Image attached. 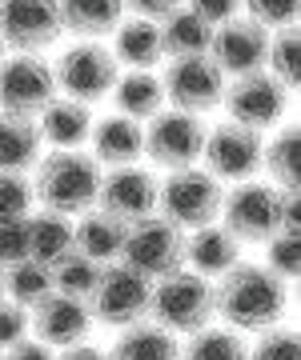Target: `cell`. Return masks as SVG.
Instances as JSON below:
<instances>
[{
    "instance_id": "obj_1",
    "label": "cell",
    "mask_w": 301,
    "mask_h": 360,
    "mask_svg": "<svg viewBox=\"0 0 301 360\" xmlns=\"http://www.w3.org/2000/svg\"><path fill=\"white\" fill-rule=\"evenodd\" d=\"M213 309L233 333H265L285 321L289 309V284L265 269L241 260L213 284Z\"/></svg>"
},
{
    "instance_id": "obj_2",
    "label": "cell",
    "mask_w": 301,
    "mask_h": 360,
    "mask_svg": "<svg viewBox=\"0 0 301 360\" xmlns=\"http://www.w3.org/2000/svg\"><path fill=\"white\" fill-rule=\"evenodd\" d=\"M101 165L92 160L89 153H49L37 160V172H32V196L40 200V208L49 212H61V217H80L97 205V193H101Z\"/></svg>"
},
{
    "instance_id": "obj_3",
    "label": "cell",
    "mask_w": 301,
    "mask_h": 360,
    "mask_svg": "<svg viewBox=\"0 0 301 360\" xmlns=\"http://www.w3.org/2000/svg\"><path fill=\"white\" fill-rule=\"evenodd\" d=\"M217 309H213V284L197 272L181 269L153 281V296H149V321L165 328L173 336H193L201 328H209Z\"/></svg>"
},
{
    "instance_id": "obj_4",
    "label": "cell",
    "mask_w": 301,
    "mask_h": 360,
    "mask_svg": "<svg viewBox=\"0 0 301 360\" xmlns=\"http://www.w3.org/2000/svg\"><path fill=\"white\" fill-rule=\"evenodd\" d=\"M221 200H225V188L217 176H209L197 165L177 168V172H169V180L157 193V217H165L173 229L193 232L221 217Z\"/></svg>"
},
{
    "instance_id": "obj_5",
    "label": "cell",
    "mask_w": 301,
    "mask_h": 360,
    "mask_svg": "<svg viewBox=\"0 0 301 360\" xmlns=\"http://www.w3.org/2000/svg\"><path fill=\"white\" fill-rule=\"evenodd\" d=\"M121 264L133 269L145 281H165L173 272L185 269V232L173 229L165 217H145L125 229V248Z\"/></svg>"
},
{
    "instance_id": "obj_6",
    "label": "cell",
    "mask_w": 301,
    "mask_h": 360,
    "mask_svg": "<svg viewBox=\"0 0 301 360\" xmlns=\"http://www.w3.org/2000/svg\"><path fill=\"white\" fill-rule=\"evenodd\" d=\"M117 56L105 49V44H97V40H77V44H68L61 56H56L53 65V80H56V92H65L68 101H80V104H97L105 101L113 84H117Z\"/></svg>"
},
{
    "instance_id": "obj_7",
    "label": "cell",
    "mask_w": 301,
    "mask_h": 360,
    "mask_svg": "<svg viewBox=\"0 0 301 360\" xmlns=\"http://www.w3.org/2000/svg\"><path fill=\"white\" fill-rule=\"evenodd\" d=\"M149 296H153V281L137 276L125 264H105L97 276V288L89 292V312L92 324L105 328H133V324L149 321Z\"/></svg>"
},
{
    "instance_id": "obj_8",
    "label": "cell",
    "mask_w": 301,
    "mask_h": 360,
    "mask_svg": "<svg viewBox=\"0 0 301 360\" xmlns=\"http://www.w3.org/2000/svg\"><path fill=\"white\" fill-rule=\"evenodd\" d=\"M281 188L262 184V180H241L221 200V229L237 245H265L281 229Z\"/></svg>"
},
{
    "instance_id": "obj_9",
    "label": "cell",
    "mask_w": 301,
    "mask_h": 360,
    "mask_svg": "<svg viewBox=\"0 0 301 360\" xmlns=\"http://www.w3.org/2000/svg\"><path fill=\"white\" fill-rule=\"evenodd\" d=\"M49 101H56L53 65L32 52H8L0 60V112L37 120Z\"/></svg>"
},
{
    "instance_id": "obj_10",
    "label": "cell",
    "mask_w": 301,
    "mask_h": 360,
    "mask_svg": "<svg viewBox=\"0 0 301 360\" xmlns=\"http://www.w3.org/2000/svg\"><path fill=\"white\" fill-rule=\"evenodd\" d=\"M205 124L201 116L177 112V108H161L149 124H145V156L157 168H193L205 148Z\"/></svg>"
},
{
    "instance_id": "obj_11",
    "label": "cell",
    "mask_w": 301,
    "mask_h": 360,
    "mask_svg": "<svg viewBox=\"0 0 301 360\" xmlns=\"http://www.w3.org/2000/svg\"><path fill=\"white\" fill-rule=\"evenodd\" d=\"M225 112L233 124H245V129L262 132L281 124L289 112V89L277 84L269 72H249V77H233V84H225Z\"/></svg>"
},
{
    "instance_id": "obj_12",
    "label": "cell",
    "mask_w": 301,
    "mask_h": 360,
    "mask_svg": "<svg viewBox=\"0 0 301 360\" xmlns=\"http://www.w3.org/2000/svg\"><path fill=\"white\" fill-rule=\"evenodd\" d=\"M262 148H265L262 132L225 120L213 132H205V148H201L205 172L217 180H233V184L253 180V172L262 168Z\"/></svg>"
},
{
    "instance_id": "obj_13",
    "label": "cell",
    "mask_w": 301,
    "mask_h": 360,
    "mask_svg": "<svg viewBox=\"0 0 301 360\" xmlns=\"http://www.w3.org/2000/svg\"><path fill=\"white\" fill-rule=\"evenodd\" d=\"M165 101H173L177 112L201 116L213 112L225 96V77L217 72L209 56H189V60H169L165 77H161Z\"/></svg>"
},
{
    "instance_id": "obj_14",
    "label": "cell",
    "mask_w": 301,
    "mask_h": 360,
    "mask_svg": "<svg viewBox=\"0 0 301 360\" xmlns=\"http://www.w3.org/2000/svg\"><path fill=\"white\" fill-rule=\"evenodd\" d=\"M56 0H0V40L13 52H40L61 37Z\"/></svg>"
},
{
    "instance_id": "obj_15",
    "label": "cell",
    "mask_w": 301,
    "mask_h": 360,
    "mask_svg": "<svg viewBox=\"0 0 301 360\" xmlns=\"http://www.w3.org/2000/svg\"><path fill=\"white\" fill-rule=\"evenodd\" d=\"M157 193H161V184L149 168L125 165V168H113V172L101 176L97 208H101L105 217L121 220V224H137V220L157 212Z\"/></svg>"
},
{
    "instance_id": "obj_16",
    "label": "cell",
    "mask_w": 301,
    "mask_h": 360,
    "mask_svg": "<svg viewBox=\"0 0 301 360\" xmlns=\"http://www.w3.org/2000/svg\"><path fill=\"white\" fill-rule=\"evenodd\" d=\"M265 52H269V32L262 25H253L249 16H233L221 28H213L209 40V60L217 72L229 77H249L265 68Z\"/></svg>"
},
{
    "instance_id": "obj_17",
    "label": "cell",
    "mask_w": 301,
    "mask_h": 360,
    "mask_svg": "<svg viewBox=\"0 0 301 360\" xmlns=\"http://www.w3.org/2000/svg\"><path fill=\"white\" fill-rule=\"evenodd\" d=\"M28 328L37 333L40 345L49 348H73L80 345L92 328V312L85 300H73V296L53 292L49 300H40L37 309L28 312Z\"/></svg>"
},
{
    "instance_id": "obj_18",
    "label": "cell",
    "mask_w": 301,
    "mask_h": 360,
    "mask_svg": "<svg viewBox=\"0 0 301 360\" xmlns=\"http://www.w3.org/2000/svg\"><path fill=\"white\" fill-rule=\"evenodd\" d=\"M92 160L97 165H109V168H125V165H137L145 156V124L129 120V116H105V120H92Z\"/></svg>"
},
{
    "instance_id": "obj_19",
    "label": "cell",
    "mask_w": 301,
    "mask_h": 360,
    "mask_svg": "<svg viewBox=\"0 0 301 360\" xmlns=\"http://www.w3.org/2000/svg\"><path fill=\"white\" fill-rule=\"evenodd\" d=\"M185 264H193L189 272L205 276V281L209 276L221 281L229 269L241 264V245H237L221 224H205V229H193L185 236Z\"/></svg>"
},
{
    "instance_id": "obj_20",
    "label": "cell",
    "mask_w": 301,
    "mask_h": 360,
    "mask_svg": "<svg viewBox=\"0 0 301 360\" xmlns=\"http://www.w3.org/2000/svg\"><path fill=\"white\" fill-rule=\"evenodd\" d=\"M37 129H40V141L68 153V148H77V144L89 141L92 132V108L80 101H68V96H56L40 108L37 116Z\"/></svg>"
},
{
    "instance_id": "obj_21",
    "label": "cell",
    "mask_w": 301,
    "mask_h": 360,
    "mask_svg": "<svg viewBox=\"0 0 301 360\" xmlns=\"http://www.w3.org/2000/svg\"><path fill=\"white\" fill-rule=\"evenodd\" d=\"M125 229H129V224L105 217L101 208H89V212H80V220L73 224V248L85 252L89 260H97L101 269H105V264H117L121 248H125Z\"/></svg>"
},
{
    "instance_id": "obj_22",
    "label": "cell",
    "mask_w": 301,
    "mask_h": 360,
    "mask_svg": "<svg viewBox=\"0 0 301 360\" xmlns=\"http://www.w3.org/2000/svg\"><path fill=\"white\" fill-rule=\"evenodd\" d=\"M25 245H28V260H37L44 269H53L56 260L73 252V220L61 212H28L25 217Z\"/></svg>"
},
{
    "instance_id": "obj_23",
    "label": "cell",
    "mask_w": 301,
    "mask_h": 360,
    "mask_svg": "<svg viewBox=\"0 0 301 360\" xmlns=\"http://www.w3.org/2000/svg\"><path fill=\"white\" fill-rule=\"evenodd\" d=\"M44 141L32 116L0 112V172H28L37 168Z\"/></svg>"
},
{
    "instance_id": "obj_24",
    "label": "cell",
    "mask_w": 301,
    "mask_h": 360,
    "mask_svg": "<svg viewBox=\"0 0 301 360\" xmlns=\"http://www.w3.org/2000/svg\"><path fill=\"white\" fill-rule=\"evenodd\" d=\"M56 13H61L65 32H77L80 40H97L117 32L125 0H56Z\"/></svg>"
},
{
    "instance_id": "obj_25",
    "label": "cell",
    "mask_w": 301,
    "mask_h": 360,
    "mask_svg": "<svg viewBox=\"0 0 301 360\" xmlns=\"http://www.w3.org/2000/svg\"><path fill=\"white\" fill-rule=\"evenodd\" d=\"M113 56L117 65H129L133 72H153L157 60H165L161 52V32L153 20H121L113 32Z\"/></svg>"
},
{
    "instance_id": "obj_26",
    "label": "cell",
    "mask_w": 301,
    "mask_h": 360,
    "mask_svg": "<svg viewBox=\"0 0 301 360\" xmlns=\"http://www.w3.org/2000/svg\"><path fill=\"white\" fill-rule=\"evenodd\" d=\"M109 96L117 104V116H129L137 124L153 120L165 108V89H161V77H153V72H133L129 68L125 77H117Z\"/></svg>"
},
{
    "instance_id": "obj_27",
    "label": "cell",
    "mask_w": 301,
    "mask_h": 360,
    "mask_svg": "<svg viewBox=\"0 0 301 360\" xmlns=\"http://www.w3.org/2000/svg\"><path fill=\"white\" fill-rule=\"evenodd\" d=\"M161 32V52L169 60H189V56H209V40H213V28L193 16L189 8H177L169 13L165 20L157 25Z\"/></svg>"
},
{
    "instance_id": "obj_28",
    "label": "cell",
    "mask_w": 301,
    "mask_h": 360,
    "mask_svg": "<svg viewBox=\"0 0 301 360\" xmlns=\"http://www.w3.org/2000/svg\"><path fill=\"white\" fill-rule=\"evenodd\" d=\"M109 360H181V340L153 321H141L117 336V345L105 348Z\"/></svg>"
},
{
    "instance_id": "obj_29",
    "label": "cell",
    "mask_w": 301,
    "mask_h": 360,
    "mask_svg": "<svg viewBox=\"0 0 301 360\" xmlns=\"http://www.w3.org/2000/svg\"><path fill=\"white\" fill-rule=\"evenodd\" d=\"M262 168H269V176L277 180L281 193L297 188V180H301V136H297L293 124H281L277 136L262 148Z\"/></svg>"
},
{
    "instance_id": "obj_30",
    "label": "cell",
    "mask_w": 301,
    "mask_h": 360,
    "mask_svg": "<svg viewBox=\"0 0 301 360\" xmlns=\"http://www.w3.org/2000/svg\"><path fill=\"white\" fill-rule=\"evenodd\" d=\"M56 288H53V269H44L37 260H20L13 269L4 272V296L20 304L25 312H32L40 300H49Z\"/></svg>"
},
{
    "instance_id": "obj_31",
    "label": "cell",
    "mask_w": 301,
    "mask_h": 360,
    "mask_svg": "<svg viewBox=\"0 0 301 360\" xmlns=\"http://www.w3.org/2000/svg\"><path fill=\"white\" fill-rule=\"evenodd\" d=\"M181 360H249V345L233 328L209 324V328L189 336V345L181 348Z\"/></svg>"
},
{
    "instance_id": "obj_32",
    "label": "cell",
    "mask_w": 301,
    "mask_h": 360,
    "mask_svg": "<svg viewBox=\"0 0 301 360\" xmlns=\"http://www.w3.org/2000/svg\"><path fill=\"white\" fill-rule=\"evenodd\" d=\"M97 276H101V264L89 260L85 252H65V257L53 264V288L61 296H73V300H85L89 304V292L97 288Z\"/></svg>"
},
{
    "instance_id": "obj_33",
    "label": "cell",
    "mask_w": 301,
    "mask_h": 360,
    "mask_svg": "<svg viewBox=\"0 0 301 360\" xmlns=\"http://www.w3.org/2000/svg\"><path fill=\"white\" fill-rule=\"evenodd\" d=\"M265 72H269L277 84H285L289 92L297 89V77H301V40H297V28H281L277 37H269Z\"/></svg>"
},
{
    "instance_id": "obj_34",
    "label": "cell",
    "mask_w": 301,
    "mask_h": 360,
    "mask_svg": "<svg viewBox=\"0 0 301 360\" xmlns=\"http://www.w3.org/2000/svg\"><path fill=\"white\" fill-rule=\"evenodd\" d=\"M32 180L25 172H0V224H16L32 212Z\"/></svg>"
},
{
    "instance_id": "obj_35",
    "label": "cell",
    "mask_w": 301,
    "mask_h": 360,
    "mask_svg": "<svg viewBox=\"0 0 301 360\" xmlns=\"http://www.w3.org/2000/svg\"><path fill=\"white\" fill-rule=\"evenodd\" d=\"M245 4V16L253 20V25H262L265 32L269 28H293L297 25V8H301V0H241Z\"/></svg>"
},
{
    "instance_id": "obj_36",
    "label": "cell",
    "mask_w": 301,
    "mask_h": 360,
    "mask_svg": "<svg viewBox=\"0 0 301 360\" xmlns=\"http://www.w3.org/2000/svg\"><path fill=\"white\" fill-rule=\"evenodd\" d=\"M249 360H301V340L293 328L277 324V328H265L262 340L249 348Z\"/></svg>"
},
{
    "instance_id": "obj_37",
    "label": "cell",
    "mask_w": 301,
    "mask_h": 360,
    "mask_svg": "<svg viewBox=\"0 0 301 360\" xmlns=\"http://www.w3.org/2000/svg\"><path fill=\"white\" fill-rule=\"evenodd\" d=\"M269 245V252H265V269L274 272V276H281L285 284L297 281V269H301V245L297 236H285V232H277L274 240H265Z\"/></svg>"
},
{
    "instance_id": "obj_38",
    "label": "cell",
    "mask_w": 301,
    "mask_h": 360,
    "mask_svg": "<svg viewBox=\"0 0 301 360\" xmlns=\"http://www.w3.org/2000/svg\"><path fill=\"white\" fill-rule=\"evenodd\" d=\"M28 336V312L20 304H13L8 296H0V352L13 348L16 340Z\"/></svg>"
},
{
    "instance_id": "obj_39",
    "label": "cell",
    "mask_w": 301,
    "mask_h": 360,
    "mask_svg": "<svg viewBox=\"0 0 301 360\" xmlns=\"http://www.w3.org/2000/svg\"><path fill=\"white\" fill-rule=\"evenodd\" d=\"M28 260V245H25V220L16 224H0V272H8L13 264Z\"/></svg>"
},
{
    "instance_id": "obj_40",
    "label": "cell",
    "mask_w": 301,
    "mask_h": 360,
    "mask_svg": "<svg viewBox=\"0 0 301 360\" xmlns=\"http://www.w3.org/2000/svg\"><path fill=\"white\" fill-rule=\"evenodd\" d=\"M185 8L193 16H201L209 28H221L225 20H233L241 13V0H185Z\"/></svg>"
},
{
    "instance_id": "obj_41",
    "label": "cell",
    "mask_w": 301,
    "mask_h": 360,
    "mask_svg": "<svg viewBox=\"0 0 301 360\" xmlns=\"http://www.w3.org/2000/svg\"><path fill=\"white\" fill-rule=\"evenodd\" d=\"M125 8L137 13V20H153V25H161L169 13L185 8V0H125Z\"/></svg>"
},
{
    "instance_id": "obj_42",
    "label": "cell",
    "mask_w": 301,
    "mask_h": 360,
    "mask_svg": "<svg viewBox=\"0 0 301 360\" xmlns=\"http://www.w3.org/2000/svg\"><path fill=\"white\" fill-rule=\"evenodd\" d=\"M4 360H56L49 352V345H40V340H16L13 348H4Z\"/></svg>"
},
{
    "instance_id": "obj_43",
    "label": "cell",
    "mask_w": 301,
    "mask_h": 360,
    "mask_svg": "<svg viewBox=\"0 0 301 360\" xmlns=\"http://www.w3.org/2000/svg\"><path fill=\"white\" fill-rule=\"evenodd\" d=\"M56 360H109V352L97 348V345H89V340H80V345H73V348H61Z\"/></svg>"
},
{
    "instance_id": "obj_44",
    "label": "cell",
    "mask_w": 301,
    "mask_h": 360,
    "mask_svg": "<svg viewBox=\"0 0 301 360\" xmlns=\"http://www.w3.org/2000/svg\"><path fill=\"white\" fill-rule=\"evenodd\" d=\"M4 56H8V49H4V40H0V60H4Z\"/></svg>"
},
{
    "instance_id": "obj_45",
    "label": "cell",
    "mask_w": 301,
    "mask_h": 360,
    "mask_svg": "<svg viewBox=\"0 0 301 360\" xmlns=\"http://www.w3.org/2000/svg\"><path fill=\"white\" fill-rule=\"evenodd\" d=\"M0 296H4V272H0Z\"/></svg>"
},
{
    "instance_id": "obj_46",
    "label": "cell",
    "mask_w": 301,
    "mask_h": 360,
    "mask_svg": "<svg viewBox=\"0 0 301 360\" xmlns=\"http://www.w3.org/2000/svg\"><path fill=\"white\" fill-rule=\"evenodd\" d=\"M0 360H4V352H0Z\"/></svg>"
}]
</instances>
